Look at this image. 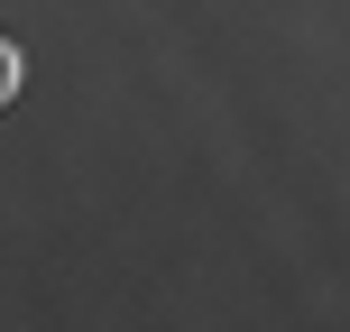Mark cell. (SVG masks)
<instances>
[{
	"instance_id": "6da1fadb",
	"label": "cell",
	"mask_w": 350,
	"mask_h": 332,
	"mask_svg": "<svg viewBox=\"0 0 350 332\" xmlns=\"http://www.w3.org/2000/svg\"><path fill=\"white\" fill-rule=\"evenodd\" d=\"M18 84H28V55H18V47H10V37H0V111H10V102H18Z\"/></svg>"
}]
</instances>
